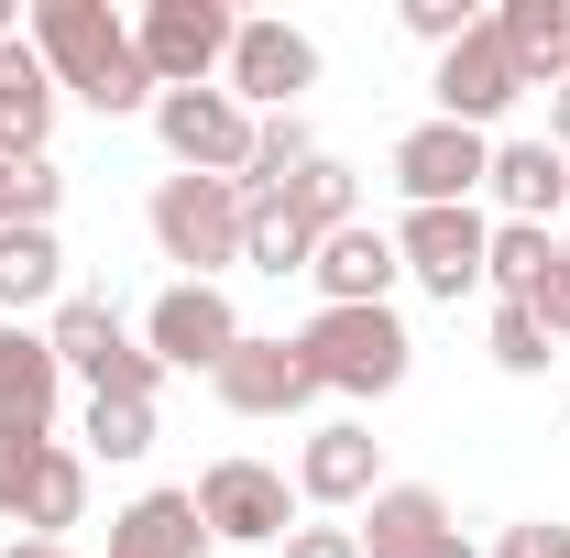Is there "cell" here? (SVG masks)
Returning <instances> with one entry per match:
<instances>
[{"label":"cell","instance_id":"1","mask_svg":"<svg viewBox=\"0 0 570 558\" xmlns=\"http://www.w3.org/2000/svg\"><path fill=\"white\" fill-rule=\"evenodd\" d=\"M33 56H45V77H56V88H77L99 121L154 110L142 44H132V22H121L110 0H33Z\"/></svg>","mask_w":570,"mask_h":558},{"label":"cell","instance_id":"2","mask_svg":"<svg viewBox=\"0 0 570 558\" xmlns=\"http://www.w3.org/2000/svg\"><path fill=\"white\" fill-rule=\"evenodd\" d=\"M406 329H395V307H318L307 329H296V361L318 372V395H395L406 383Z\"/></svg>","mask_w":570,"mask_h":558},{"label":"cell","instance_id":"3","mask_svg":"<svg viewBox=\"0 0 570 558\" xmlns=\"http://www.w3.org/2000/svg\"><path fill=\"white\" fill-rule=\"evenodd\" d=\"M0 515L33 526V537L77 526V515H88V460L56 449L45 427H0Z\"/></svg>","mask_w":570,"mask_h":558},{"label":"cell","instance_id":"4","mask_svg":"<svg viewBox=\"0 0 570 558\" xmlns=\"http://www.w3.org/2000/svg\"><path fill=\"white\" fill-rule=\"evenodd\" d=\"M230 33H242V22H230L219 0H154V11L132 22L154 99H165V88H209V77L230 67Z\"/></svg>","mask_w":570,"mask_h":558},{"label":"cell","instance_id":"5","mask_svg":"<svg viewBox=\"0 0 570 558\" xmlns=\"http://www.w3.org/2000/svg\"><path fill=\"white\" fill-rule=\"evenodd\" d=\"M154 241H165V263H242V187L230 176H165L154 187Z\"/></svg>","mask_w":570,"mask_h":558},{"label":"cell","instance_id":"6","mask_svg":"<svg viewBox=\"0 0 570 558\" xmlns=\"http://www.w3.org/2000/svg\"><path fill=\"white\" fill-rule=\"evenodd\" d=\"M154 132H165V153L187 176H230L242 187V165H253V110L230 88H165L154 99Z\"/></svg>","mask_w":570,"mask_h":558},{"label":"cell","instance_id":"7","mask_svg":"<svg viewBox=\"0 0 570 558\" xmlns=\"http://www.w3.org/2000/svg\"><path fill=\"white\" fill-rule=\"evenodd\" d=\"M45 340H56V361H67V372H88V395H142V406H154V383H165V361L121 340V318H110L99 296H67Z\"/></svg>","mask_w":570,"mask_h":558},{"label":"cell","instance_id":"8","mask_svg":"<svg viewBox=\"0 0 570 558\" xmlns=\"http://www.w3.org/2000/svg\"><path fill=\"white\" fill-rule=\"evenodd\" d=\"M142 350L165 361V372H219L230 350H242V318H230V296L219 285H165L154 296V318H142Z\"/></svg>","mask_w":570,"mask_h":558},{"label":"cell","instance_id":"9","mask_svg":"<svg viewBox=\"0 0 570 558\" xmlns=\"http://www.w3.org/2000/svg\"><path fill=\"white\" fill-rule=\"evenodd\" d=\"M483 252H494V219L483 209H406V230H395V263L428 296H450V307L483 285Z\"/></svg>","mask_w":570,"mask_h":558},{"label":"cell","instance_id":"10","mask_svg":"<svg viewBox=\"0 0 570 558\" xmlns=\"http://www.w3.org/2000/svg\"><path fill=\"white\" fill-rule=\"evenodd\" d=\"M285 515H296V492H285V471H264V460H209V471H198V526L230 537V548H275Z\"/></svg>","mask_w":570,"mask_h":558},{"label":"cell","instance_id":"11","mask_svg":"<svg viewBox=\"0 0 570 558\" xmlns=\"http://www.w3.org/2000/svg\"><path fill=\"white\" fill-rule=\"evenodd\" d=\"M483 176H494V142L461 132V121H417V132L395 142V187H406L417 209H472Z\"/></svg>","mask_w":570,"mask_h":558},{"label":"cell","instance_id":"12","mask_svg":"<svg viewBox=\"0 0 570 558\" xmlns=\"http://www.w3.org/2000/svg\"><path fill=\"white\" fill-rule=\"evenodd\" d=\"M527 99V77H515V56H504L494 22H472L450 56H439V121H461V132H483V121H504Z\"/></svg>","mask_w":570,"mask_h":558},{"label":"cell","instance_id":"13","mask_svg":"<svg viewBox=\"0 0 570 558\" xmlns=\"http://www.w3.org/2000/svg\"><path fill=\"white\" fill-rule=\"evenodd\" d=\"M219 77H230L242 110H253V99H264V110H296V88H318V44H307L296 22H242Z\"/></svg>","mask_w":570,"mask_h":558},{"label":"cell","instance_id":"14","mask_svg":"<svg viewBox=\"0 0 570 558\" xmlns=\"http://www.w3.org/2000/svg\"><path fill=\"white\" fill-rule=\"evenodd\" d=\"M352 537H362V558H472V537L450 526V504L428 482H384Z\"/></svg>","mask_w":570,"mask_h":558},{"label":"cell","instance_id":"15","mask_svg":"<svg viewBox=\"0 0 570 558\" xmlns=\"http://www.w3.org/2000/svg\"><path fill=\"white\" fill-rule=\"evenodd\" d=\"M209 383H219V406H230V417H296V406L318 395V372L296 361V340H253V329H242V350L219 361Z\"/></svg>","mask_w":570,"mask_h":558},{"label":"cell","instance_id":"16","mask_svg":"<svg viewBox=\"0 0 570 558\" xmlns=\"http://www.w3.org/2000/svg\"><path fill=\"white\" fill-rule=\"evenodd\" d=\"M307 275H318L330 307H384V285L406 275V263H395V230L352 219V230H330V241H318V263H307Z\"/></svg>","mask_w":570,"mask_h":558},{"label":"cell","instance_id":"17","mask_svg":"<svg viewBox=\"0 0 570 558\" xmlns=\"http://www.w3.org/2000/svg\"><path fill=\"white\" fill-rule=\"evenodd\" d=\"M296 492H307V504H373V492H384L373 427H318V438L296 449Z\"/></svg>","mask_w":570,"mask_h":558},{"label":"cell","instance_id":"18","mask_svg":"<svg viewBox=\"0 0 570 558\" xmlns=\"http://www.w3.org/2000/svg\"><path fill=\"white\" fill-rule=\"evenodd\" d=\"M56 395H67V361L45 329H0V427H56Z\"/></svg>","mask_w":570,"mask_h":558},{"label":"cell","instance_id":"19","mask_svg":"<svg viewBox=\"0 0 570 558\" xmlns=\"http://www.w3.org/2000/svg\"><path fill=\"white\" fill-rule=\"evenodd\" d=\"M45 132H56V77H45L33 44H0V165L45 153Z\"/></svg>","mask_w":570,"mask_h":558},{"label":"cell","instance_id":"20","mask_svg":"<svg viewBox=\"0 0 570 558\" xmlns=\"http://www.w3.org/2000/svg\"><path fill=\"white\" fill-rule=\"evenodd\" d=\"M209 526H198V492H142L132 515H110V558H198Z\"/></svg>","mask_w":570,"mask_h":558},{"label":"cell","instance_id":"21","mask_svg":"<svg viewBox=\"0 0 570 558\" xmlns=\"http://www.w3.org/2000/svg\"><path fill=\"white\" fill-rule=\"evenodd\" d=\"M483 187L504 198V219H538V230H549V209L570 198V165L549 142H494V176H483Z\"/></svg>","mask_w":570,"mask_h":558},{"label":"cell","instance_id":"22","mask_svg":"<svg viewBox=\"0 0 570 558\" xmlns=\"http://www.w3.org/2000/svg\"><path fill=\"white\" fill-rule=\"evenodd\" d=\"M494 33H504V56H515V77H527V88L570 67V0H504Z\"/></svg>","mask_w":570,"mask_h":558},{"label":"cell","instance_id":"23","mask_svg":"<svg viewBox=\"0 0 570 558\" xmlns=\"http://www.w3.org/2000/svg\"><path fill=\"white\" fill-rule=\"evenodd\" d=\"M307 165H318V132H307L296 110L253 121V165H242V209H253V198H285V187H296Z\"/></svg>","mask_w":570,"mask_h":558},{"label":"cell","instance_id":"24","mask_svg":"<svg viewBox=\"0 0 570 558\" xmlns=\"http://www.w3.org/2000/svg\"><path fill=\"white\" fill-rule=\"evenodd\" d=\"M242 263H253V275H307V263H318V230L285 209V198H253V209H242Z\"/></svg>","mask_w":570,"mask_h":558},{"label":"cell","instance_id":"25","mask_svg":"<svg viewBox=\"0 0 570 558\" xmlns=\"http://www.w3.org/2000/svg\"><path fill=\"white\" fill-rule=\"evenodd\" d=\"M56 285H67L56 230H0V307H45Z\"/></svg>","mask_w":570,"mask_h":558},{"label":"cell","instance_id":"26","mask_svg":"<svg viewBox=\"0 0 570 558\" xmlns=\"http://www.w3.org/2000/svg\"><path fill=\"white\" fill-rule=\"evenodd\" d=\"M56 198H67V176L45 153H11L0 165V230H56Z\"/></svg>","mask_w":570,"mask_h":558},{"label":"cell","instance_id":"27","mask_svg":"<svg viewBox=\"0 0 570 558\" xmlns=\"http://www.w3.org/2000/svg\"><path fill=\"white\" fill-rule=\"evenodd\" d=\"M285 209L307 219L318 241H330V230H352V219H362V198H352V165H330V153H318V165H307V176L285 187Z\"/></svg>","mask_w":570,"mask_h":558},{"label":"cell","instance_id":"28","mask_svg":"<svg viewBox=\"0 0 570 558\" xmlns=\"http://www.w3.org/2000/svg\"><path fill=\"white\" fill-rule=\"evenodd\" d=\"M538 275H549V230H538V219H504L494 252H483V285H494V296H538Z\"/></svg>","mask_w":570,"mask_h":558},{"label":"cell","instance_id":"29","mask_svg":"<svg viewBox=\"0 0 570 558\" xmlns=\"http://www.w3.org/2000/svg\"><path fill=\"white\" fill-rule=\"evenodd\" d=\"M88 449L99 460H142L154 449V406L142 395H88Z\"/></svg>","mask_w":570,"mask_h":558},{"label":"cell","instance_id":"30","mask_svg":"<svg viewBox=\"0 0 570 558\" xmlns=\"http://www.w3.org/2000/svg\"><path fill=\"white\" fill-rule=\"evenodd\" d=\"M494 361H504V372H549V361H560L527 296H494Z\"/></svg>","mask_w":570,"mask_h":558},{"label":"cell","instance_id":"31","mask_svg":"<svg viewBox=\"0 0 570 558\" xmlns=\"http://www.w3.org/2000/svg\"><path fill=\"white\" fill-rule=\"evenodd\" d=\"M527 307H538V329H549V340H570V241H549V275H538Z\"/></svg>","mask_w":570,"mask_h":558},{"label":"cell","instance_id":"32","mask_svg":"<svg viewBox=\"0 0 570 558\" xmlns=\"http://www.w3.org/2000/svg\"><path fill=\"white\" fill-rule=\"evenodd\" d=\"M406 33H417V44H439V56H450V44L472 33V11H461V0H406Z\"/></svg>","mask_w":570,"mask_h":558},{"label":"cell","instance_id":"33","mask_svg":"<svg viewBox=\"0 0 570 558\" xmlns=\"http://www.w3.org/2000/svg\"><path fill=\"white\" fill-rule=\"evenodd\" d=\"M494 558H570V526H549V515H527V526H504Z\"/></svg>","mask_w":570,"mask_h":558},{"label":"cell","instance_id":"34","mask_svg":"<svg viewBox=\"0 0 570 558\" xmlns=\"http://www.w3.org/2000/svg\"><path fill=\"white\" fill-rule=\"evenodd\" d=\"M285 558H362L352 526H285Z\"/></svg>","mask_w":570,"mask_h":558},{"label":"cell","instance_id":"35","mask_svg":"<svg viewBox=\"0 0 570 558\" xmlns=\"http://www.w3.org/2000/svg\"><path fill=\"white\" fill-rule=\"evenodd\" d=\"M0 558H67V548H56V537H22V548H0Z\"/></svg>","mask_w":570,"mask_h":558},{"label":"cell","instance_id":"36","mask_svg":"<svg viewBox=\"0 0 570 558\" xmlns=\"http://www.w3.org/2000/svg\"><path fill=\"white\" fill-rule=\"evenodd\" d=\"M560 153H570V88H560Z\"/></svg>","mask_w":570,"mask_h":558},{"label":"cell","instance_id":"37","mask_svg":"<svg viewBox=\"0 0 570 558\" xmlns=\"http://www.w3.org/2000/svg\"><path fill=\"white\" fill-rule=\"evenodd\" d=\"M0 44H11V0H0Z\"/></svg>","mask_w":570,"mask_h":558},{"label":"cell","instance_id":"38","mask_svg":"<svg viewBox=\"0 0 570 558\" xmlns=\"http://www.w3.org/2000/svg\"><path fill=\"white\" fill-rule=\"evenodd\" d=\"M560 165H570V153H560Z\"/></svg>","mask_w":570,"mask_h":558}]
</instances>
